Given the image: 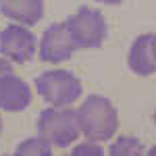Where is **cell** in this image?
<instances>
[{
  "label": "cell",
  "mask_w": 156,
  "mask_h": 156,
  "mask_svg": "<svg viewBox=\"0 0 156 156\" xmlns=\"http://www.w3.org/2000/svg\"><path fill=\"white\" fill-rule=\"evenodd\" d=\"M81 135L94 142H108L119 127V112L115 104L104 96L92 94L77 108Z\"/></svg>",
  "instance_id": "obj_1"
},
{
  "label": "cell",
  "mask_w": 156,
  "mask_h": 156,
  "mask_svg": "<svg viewBox=\"0 0 156 156\" xmlns=\"http://www.w3.org/2000/svg\"><path fill=\"white\" fill-rule=\"evenodd\" d=\"M37 133L56 148H67L81 135L79 115L71 106H48L40 112Z\"/></svg>",
  "instance_id": "obj_2"
},
{
  "label": "cell",
  "mask_w": 156,
  "mask_h": 156,
  "mask_svg": "<svg viewBox=\"0 0 156 156\" xmlns=\"http://www.w3.org/2000/svg\"><path fill=\"white\" fill-rule=\"evenodd\" d=\"M36 90L50 106H71L83 94L81 81L65 69H52L42 73L36 79Z\"/></svg>",
  "instance_id": "obj_3"
},
{
  "label": "cell",
  "mask_w": 156,
  "mask_h": 156,
  "mask_svg": "<svg viewBox=\"0 0 156 156\" xmlns=\"http://www.w3.org/2000/svg\"><path fill=\"white\" fill-rule=\"evenodd\" d=\"M67 27L71 31V37L77 50L100 48L108 36V27L104 15L96 9L81 6L67 19Z\"/></svg>",
  "instance_id": "obj_4"
},
{
  "label": "cell",
  "mask_w": 156,
  "mask_h": 156,
  "mask_svg": "<svg viewBox=\"0 0 156 156\" xmlns=\"http://www.w3.org/2000/svg\"><path fill=\"white\" fill-rule=\"evenodd\" d=\"M37 52V37L27 25L12 23L0 31V54L11 62H29Z\"/></svg>",
  "instance_id": "obj_5"
},
{
  "label": "cell",
  "mask_w": 156,
  "mask_h": 156,
  "mask_svg": "<svg viewBox=\"0 0 156 156\" xmlns=\"http://www.w3.org/2000/svg\"><path fill=\"white\" fill-rule=\"evenodd\" d=\"M75 50H77V46H75V42L71 37L67 21L50 25L44 31V36L40 40V46H37L40 60L50 62V65H58V62L69 60Z\"/></svg>",
  "instance_id": "obj_6"
},
{
  "label": "cell",
  "mask_w": 156,
  "mask_h": 156,
  "mask_svg": "<svg viewBox=\"0 0 156 156\" xmlns=\"http://www.w3.org/2000/svg\"><path fill=\"white\" fill-rule=\"evenodd\" d=\"M31 104V87L15 73L0 79V110L19 112Z\"/></svg>",
  "instance_id": "obj_7"
},
{
  "label": "cell",
  "mask_w": 156,
  "mask_h": 156,
  "mask_svg": "<svg viewBox=\"0 0 156 156\" xmlns=\"http://www.w3.org/2000/svg\"><path fill=\"white\" fill-rule=\"evenodd\" d=\"M152 40H154V34H144V36L135 37L129 48L127 65L140 77H148L156 73V56L154 48H152Z\"/></svg>",
  "instance_id": "obj_8"
},
{
  "label": "cell",
  "mask_w": 156,
  "mask_h": 156,
  "mask_svg": "<svg viewBox=\"0 0 156 156\" xmlns=\"http://www.w3.org/2000/svg\"><path fill=\"white\" fill-rule=\"evenodd\" d=\"M0 12L12 23L31 27L44 17V0H0Z\"/></svg>",
  "instance_id": "obj_9"
},
{
  "label": "cell",
  "mask_w": 156,
  "mask_h": 156,
  "mask_svg": "<svg viewBox=\"0 0 156 156\" xmlns=\"http://www.w3.org/2000/svg\"><path fill=\"white\" fill-rule=\"evenodd\" d=\"M52 148L54 146L50 144L46 137H42L37 133L36 137H27L25 142H21L15 152L19 156H50L52 154Z\"/></svg>",
  "instance_id": "obj_10"
},
{
  "label": "cell",
  "mask_w": 156,
  "mask_h": 156,
  "mask_svg": "<svg viewBox=\"0 0 156 156\" xmlns=\"http://www.w3.org/2000/svg\"><path fill=\"white\" fill-rule=\"evenodd\" d=\"M108 152L112 156H140V154H144V144L137 137L123 135V137H117L110 144V150Z\"/></svg>",
  "instance_id": "obj_11"
},
{
  "label": "cell",
  "mask_w": 156,
  "mask_h": 156,
  "mask_svg": "<svg viewBox=\"0 0 156 156\" xmlns=\"http://www.w3.org/2000/svg\"><path fill=\"white\" fill-rule=\"evenodd\" d=\"M73 154L75 156H102L104 154V148L100 146V142H94V140L85 137L81 144L73 146Z\"/></svg>",
  "instance_id": "obj_12"
},
{
  "label": "cell",
  "mask_w": 156,
  "mask_h": 156,
  "mask_svg": "<svg viewBox=\"0 0 156 156\" xmlns=\"http://www.w3.org/2000/svg\"><path fill=\"white\" fill-rule=\"evenodd\" d=\"M9 73H12V65L9 58H4L2 54H0V79L4 77V75H9Z\"/></svg>",
  "instance_id": "obj_13"
},
{
  "label": "cell",
  "mask_w": 156,
  "mask_h": 156,
  "mask_svg": "<svg viewBox=\"0 0 156 156\" xmlns=\"http://www.w3.org/2000/svg\"><path fill=\"white\" fill-rule=\"evenodd\" d=\"M98 2H102V4H106V6H115V4H121L123 0H98Z\"/></svg>",
  "instance_id": "obj_14"
},
{
  "label": "cell",
  "mask_w": 156,
  "mask_h": 156,
  "mask_svg": "<svg viewBox=\"0 0 156 156\" xmlns=\"http://www.w3.org/2000/svg\"><path fill=\"white\" fill-rule=\"evenodd\" d=\"M152 48H154V56H156V36H154V40H152Z\"/></svg>",
  "instance_id": "obj_15"
},
{
  "label": "cell",
  "mask_w": 156,
  "mask_h": 156,
  "mask_svg": "<svg viewBox=\"0 0 156 156\" xmlns=\"http://www.w3.org/2000/svg\"><path fill=\"white\" fill-rule=\"evenodd\" d=\"M148 154H156V146L152 148V150H148Z\"/></svg>",
  "instance_id": "obj_16"
},
{
  "label": "cell",
  "mask_w": 156,
  "mask_h": 156,
  "mask_svg": "<svg viewBox=\"0 0 156 156\" xmlns=\"http://www.w3.org/2000/svg\"><path fill=\"white\" fill-rule=\"evenodd\" d=\"M0 133H2V119H0Z\"/></svg>",
  "instance_id": "obj_17"
},
{
  "label": "cell",
  "mask_w": 156,
  "mask_h": 156,
  "mask_svg": "<svg viewBox=\"0 0 156 156\" xmlns=\"http://www.w3.org/2000/svg\"><path fill=\"white\" fill-rule=\"evenodd\" d=\"M154 123H156V112H154Z\"/></svg>",
  "instance_id": "obj_18"
}]
</instances>
